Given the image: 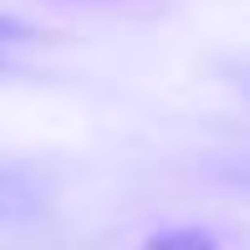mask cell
Instances as JSON below:
<instances>
[{
  "instance_id": "obj_1",
  "label": "cell",
  "mask_w": 250,
  "mask_h": 250,
  "mask_svg": "<svg viewBox=\"0 0 250 250\" xmlns=\"http://www.w3.org/2000/svg\"><path fill=\"white\" fill-rule=\"evenodd\" d=\"M148 250H214L209 235H194V230H184V235H158V240Z\"/></svg>"
},
{
  "instance_id": "obj_2",
  "label": "cell",
  "mask_w": 250,
  "mask_h": 250,
  "mask_svg": "<svg viewBox=\"0 0 250 250\" xmlns=\"http://www.w3.org/2000/svg\"><path fill=\"white\" fill-rule=\"evenodd\" d=\"M21 41H31V31L21 26V21H5V16H0V56H5L10 46H21Z\"/></svg>"
}]
</instances>
